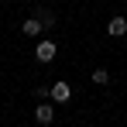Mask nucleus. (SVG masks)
Here are the masks:
<instances>
[{
    "mask_svg": "<svg viewBox=\"0 0 127 127\" xmlns=\"http://www.w3.org/2000/svg\"><path fill=\"white\" fill-rule=\"evenodd\" d=\"M34 59H38V62H52V59H55V41L41 38V41H38V48H34Z\"/></svg>",
    "mask_w": 127,
    "mask_h": 127,
    "instance_id": "1",
    "label": "nucleus"
},
{
    "mask_svg": "<svg viewBox=\"0 0 127 127\" xmlns=\"http://www.w3.org/2000/svg\"><path fill=\"white\" fill-rule=\"evenodd\" d=\"M52 100H55V103H69V100H72V86L69 83H55L52 86Z\"/></svg>",
    "mask_w": 127,
    "mask_h": 127,
    "instance_id": "2",
    "label": "nucleus"
},
{
    "mask_svg": "<svg viewBox=\"0 0 127 127\" xmlns=\"http://www.w3.org/2000/svg\"><path fill=\"white\" fill-rule=\"evenodd\" d=\"M21 31L28 34V38H38V34L45 31V24H41V17H28V21L21 24Z\"/></svg>",
    "mask_w": 127,
    "mask_h": 127,
    "instance_id": "3",
    "label": "nucleus"
},
{
    "mask_svg": "<svg viewBox=\"0 0 127 127\" xmlns=\"http://www.w3.org/2000/svg\"><path fill=\"white\" fill-rule=\"evenodd\" d=\"M34 117H38V124H52V120H55V106L52 103H41V106H34Z\"/></svg>",
    "mask_w": 127,
    "mask_h": 127,
    "instance_id": "4",
    "label": "nucleus"
},
{
    "mask_svg": "<svg viewBox=\"0 0 127 127\" xmlns=\"http://www.w3.org/2000/svg\"><path fill=\"white\" fill-rule=\"evenodd\" d=\"M106 34L124 38V34H127V21H124V17H110V24H106Z\"/></svg>",
    "mask_w": 127,
    "mask_h": 127,
    "instance_id": "5",
    "label": "nucleus"
},
{
    "mask_svg": "<svg viewBox=\"0 0 127 127\" xmlns=\"http://www.w3.org/2000/svg\"><path fill=\"white\" fill-rule=\"evenodd\" d=\"M93 83H96V86H106V83H110V72H106V69H96V72H93Z\"/></svg>",
    "mask_w": 127,
    "mask_h": 127,
    "instance_id": "6",
    "label": "nucleus"
},
{
    "mask_svg": "<svg viewBox=\"0 0 127 127\" xmlns=\"http://www.w3.org/2000/svg\"><path fill=\"white\" fill-rule=\"evenodd\" d=\"M38 17H41L45 28H55V14H52V10H38Z\"/></svg>",
    "mask_w": 127,
    "mask_h": 127,
    "instance_id": "7",
    "label": "nucleus"
},
{
    "mask_svg": "<svg viewBox=\"0 0 127 127\" xmlns=\"http://www.w3.org/2000/svg\"><path fill=\"white\" fill-rule=\"evenodd\" d=\"M0 3H3V0H0Z\"/></svg>",
    "mask_w": 127,
    "mask_h": 127,
    "instance_id": "8",
    "label": "nucleus"
}]
</instances>
